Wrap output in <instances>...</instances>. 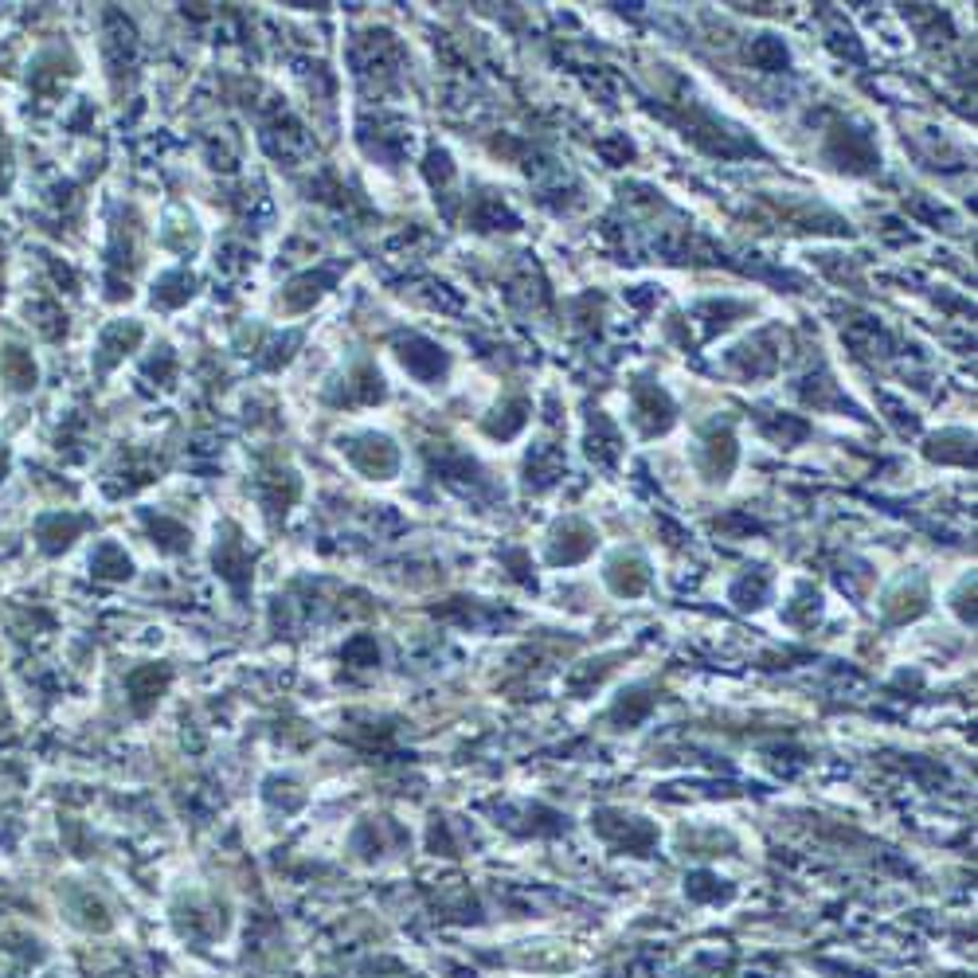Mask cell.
<instances>
[{
	"label": "cell",
	"mask_w": 978,
	"mask_h": 978,
	"mask_svg": "<svg viewBox=\"0 0 978 978\" xmlns=\"http://www.w3.org/2000/svg\"><path fill=\"white\" fill-rule=\"evenodd\" d=\"M595 552V528L579 517H567L564 525H556L552 540H548V560L552 564H579Z\"/></svg>",
	"instance_id": "7"
},
{
	"label": "cell",
	"mask_w": 978,
	"mask_h": 978,
	"mask_svg": "<svg viewBox=\"0 0 978 978\" xmlns=\"http://www.w3.org/2000/svg\"><path fill=\"white\" fill-rule=\"evenodd\" d=\"M591 826H595L599 838L618 853H635V857H645V853L654 850L657 830L650 826L645 818H635V814H623V811H599L591 814Z\"/></svg>",
	"instance_id": "2"
},
{
	"label": "cell",
	"mask_w": 978,
	"mask_h": 978,
	"mask_svg": "<svg viewBox=\"0 0 978 978\" xmlns=\"http://www.w3.org/2000/svg\"><path fill=\"white\" fill-rule=\"evenodd\" d=\"M618 427H611L606 415H591V430H587V454L599 462H615L618 459Z\"/></svg>",
	"instance_id": "16"
},
{
	"label": "cell",
	"mask_w": 978,
	"mask_h": 978,
	"mask_svg": "<svg viewBox=\"0 0 978 978\" xmlns=\"http://www.w3.org/2000/svg\"><path fill=\"white\" fill-rule=\"evenodd\" d=\"M924 611H928V591H924V584H912V587L900 584L896 591L885 599V618H889V626L908 623V618L924 615Z\"/></svg>",
	"instance_id": "14"
},
{
	"label": "cell",
	"mask_w": 978,
	"mask_h": 978,
	"mask_svg": "<svg viewBox=\"0 0 978 978\" xmlns=\"http://www.w3.org/2000/svg\"><path fill=\"white\" fill-rule=\"evenodd\" d=\"M141 344V325H110L102 333V344H98V372H110L126 352H134Z\"/></svg>",
	"instance_id": "12"
},
{
	"label": "cell",
	"mask_w": 978,
	"mask_h": 978,
	"mask_svg": "<svg viewBox=\"0 0 978 978\" xmlns=\"http://www.w3.org/2000/svg\"><path fill=\"white\" fill-rule=\"evenodd\" d=\"M341 454L361 469L364 478H376V481L396 478V469H400V447H396V439L380 435V430H364V435L341 439Z\"/></svg>",
	"instance_id": "1"
},
{
	"label": "cell",
	"mask_w": 978,
	"mask_h": 978,
	"mask_svg": "<svg viewBox=\"0 0 978 978\" xmlns=\"http://www.w3.org/2000/svg\"><path fill=\"white\" fill-rule=\"evenodd\" d=\"M763 599H767V576L755 572V584H752V576L736 579V587H732L736 606H763Z\"/></svg>",
	"instance_id": "23"
},
{
	"label": "cell",
	"mask_w": 978,
	"mask_h": 978,
	"mask_svg": "<svg viewBox=\"0 0 978 978\" xmlns=\"http://www.w3.org/2000/svg\"><path fill=\"white\" fill-rule=\"evenodd\" d=\"M650 709H654V697L645 693L642 685H635V689H626V693L615 701V709H611V720L623 724V728H635L638 720H645V716H650Z\"/></svg>",
	"instance_id": "17"
},
{
	"label": "cell",
	"mask_w": 978,
	"mask_h": 978,
	"mask_svg": "<svg viewBox=\"0 0 978 978\" xmlns=\"http://www.w3.org/2000/svg\"><path fill=\"white\" fill-rule=\"evenodd\" d=\"M149 532H153V544H161L165 552H185L188 548V528L185 525H176V521L168 517H149Z\"/></svg>",
	"instance_id": "22"
},
{
	"label": "cell",
	"mask_w": 978,
	"mask_h": 978,
	"mask_svg": "<svg viewBox=\"0 0 978 978\" xmlns=\"http://www.w3.org/2000/svg\"><path fill=\"white\" fill-rule=\"evenodd\" d=\"M528 411H532V408H528V400H525V396H517V400H513V403L498 408L501 419H489V423H486V430H489V435H493V439H517L521 430L528 427Z\"/></svg>",
	"instance_id": "19"
},
{
	"label": "cell",
	"mask_w": 978,
	"mask_h": 978,
	"mask_svg": "<svg viewBox=\"0 0 978 978\" xmlns=\"http://www.w3.org/2000/svg\"><path fill=\"white\" fill-rule=\"evenodd\" d=\"M674 419H677V408H674V400L665 396V388L645 384V380L635 384V423L645 439L665 435V430L674 427Z\"/></svg>",
	"instance_id": "6"
},
{
	"label": "cell",
	"mask_w": 978,
	"mask_h": 978,
	"mask_svg": "<svg viewBox=\"0 0 978 978\" xmlns=\"http://www.w3.org/2000/svg\"><path fill=\"white\" fill-rule=\"evenodd\" d=\"M0 372H4V380H9L16 391L36 384V361H32V352L16 349V344H9V349L0 352Z\"/></svg>",
	"instance_id": "18"
},
{
	"label": "cell",
	"mask_w": 978,
	"mask_h": 978,
	"mask_svg": "<svg viewBox=\"0 0 978 978\" xmlns=\"http://www.w3.org/2000/svg\"><path fill=\"white\" fill-rule=\"evenodd\" d=\"M396 356H400L403 368L415 376V380L423 384H435L447 376L450 368V356L439 349L435 341H427V337H419V333H408V337H400L396 341Z\"/></svg>",
	"instance_id": "4"
},
{
	"label": "cell",
	"mask_w": 978,
	"mask_h": 978,
	"mask_svg": "<svg viewBox=\"0 0 978 978\" xmlns=\"http://www.w3.org/2000/svg\"><path fill=\"white\" fill-rule=\"evenodd\" d=\"M227 532H231V537L215 544V572H220V576H224L235 591H243V587L251 584L254 556H251V548L243 544V537H239L235 528H227Z\"/></svg>",
	"instance_id": "8"
},
{
	"label": "cell",
	"mask_w": 978,
	"mask_h": 978,
	"mask_svg": "<svg viewBox=\"0 0 978 978\" xmlns=\"http://www.w3.org/2000/svg\"><path fill=\"white\" fill-rule=\"evenodd\" d=\"M90 567H95L102 579H129V572H134L129 556L117 544H102V548H98L95 556H90Z\"/></svg>",
	"instance_id": "20"
},
{
	"label": "cell",
	"mask_w": 978,
	"mask_h": 978,
	"mask_svg": "<svg viewBox=\"0 0 978 978\" xmlns=\"http://www.w3.org/2000/svg\"><path fill=\"white\" fill-rule=\"evenodd\" d=\"M384 376L372 364H361V368L349 372V380L341 384L337 396H329L333 403H341V408H361V403H376L384 400Z\"/></svg>",
	"instance_id": "10"
},
{
	"label": "cell",
	"mask_w": 978,
	"mask_h": 978,
	"mask_svg": "<svg viewBox=\"0 0 978 978\" xmlns=\"http://www.w3.org/2000/svg\"><path fill=\"white\" fill-rule=\"evenodd\" d=\"M4 466H9V454H4V450H0V474H4Z\"/></svg>",
	"instance_id": "25"
},
{
	"label": "cell",
	"mask_w": 978,
	"mask_h": 978,
	"mask_svg": "<svg viewBox=\"0 0 978 978\" xmlns=\"http://www.w3.org/2000/svg\"><path fill=\"white\" fill-rule=\"evenodd\" d=\"M333 286V274L317 271V274H302V278H293L290 286L283 290V298H278V310L286 313H305L310 305H317L329 293Z\"/></svg>",
	"instance_id": "11"
},
{
	"label": "cell",
	"mask_w": 978,
	"mask_h": 978,
	"mask_svg": "<svg viewBox=\"0 0 978 978\" xmlns=\"http://www.w3.org/2000/svg\"><path fill=\"white\" fill-rule=\"evenodd\" d=\"M173 674H168L165 665H141L137 674H129V697H134V709L137 713H146L149 704L161 701V693L168 689Z\"/></svg>",
	"instance_id": "13"
},
{
	"label": "cell",
	"mask_w": 978,
	"mask_h": 978,
	"mask_svg": "<svg viewBox=\"0 0 978 978\" xmlns=\"http://www.w3.org/2000/svg\"><path fill=\"white\" fill-rule=\"evenodd\" d=\"M752 55H755V63H763V67H767V71L787 67V48H782V43H779V39H775V36L755 39Z\"/></svg>",
	"instance_id": "24"
},
{
	"label": "cell",
	"mask_w": 978,
	"mask_h": 978,
	"mask_svg": "<svg viewBox=\"0 0 978 978\" xmlns=\"http://www.w3.org/2000/svg\"><path fill=\"white\" fill-rule=\"evenodd\" d=\"M87 528L83 517H71V513H51V517L39 521V544L48 552H63V548L75 544V537Z\"/></svg>",
	"instance_id": "15"
},
{
	"label": "cell",
	"mask_w": 978,
	"mask_h": 978,
	"mask_svg": "<svg viewBox=\"0 0 978 978\" xmlns=\"http://www.w3.org/2000/svg\"><path fill=\"white\" fill-rule=\"evenodd\" d=\"M826 161L841 173H873L880 161L877 141L869 137V129H853V126H838L826 141Z\"/></svg>",
	"instance_id": "3"
},
{
	"label": "cell",
	"mask_w": 978,
	"mask_h": 978,
	"mask_svg": "<svg viewBox=\"0 0 978 978\" xmlns=\"http://www.w3.org/2000/svg\"><path fill=\"white\" fill-rule=\"evenodd\" d=\"M192 286H196L192 274H188V271H173V274H165V278H161V286L153 290V302L180 305V302H188V298H192Z\"/></svg>",
	"instance_id": "21"
},
{
	"label": "cell",
	"mask_w": 978,
	"mask_h": 978,
	"mask_svg": "<svg viewBox=\"0 0 978 978\" xmlns=\"http://www.w3.org/2000/svg\"><path fill=\"white\" fill-rule=\"evenodd\" d=\"M606 584H611V591L623 599L642 595L645 587H650V564H645L638 552H618V556L606 564Z\"/></svg>",
	"instance_id": "9"
},
{
	"label": "cell",
	"mask_w": 978,
	"mask_h": 978,
	"mask_svg": "<svg viewBox=\"0 0 978 978\" xmlns=\"http://www.w3.org/2000/svg\"><path fill=\"white\" fill-rule=\"evenodd\" d=\"M736 459H740V447H736V435L728 423H716L701 435V450H697V466H701L704 478L724 481L736 469Z\"/></svg>",
	"instance_id": "5"
}]
</instances>
